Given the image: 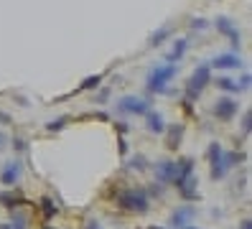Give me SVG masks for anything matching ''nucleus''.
I'll return each mask as SVG.
<instances>
[{"mask_svg":"<svg viewBox=\"0 0 252 229\" xmlns=\"http://www.w3.org/2000/svg\"><path fill=\"white\" fill-rule=\"evenodd\" d=\"M173 183L179 186V194L191 201L196 198V176H194V158H184L176 163V176H173Z\"/></svg>","mask_w":252,"mask_h":229,"instance_id":"1","label":"nucleus"},{"mask_svg":"<svg viewBox=\"0 0 252 229\" xmlns=\"http://www.w3.org/2000/svg\"><path fill=\"white\" fill-rule=\"evenodd\" d=\"M176 71H179V69H176V64H171V61L153 66L151 74H148V82H145L148 92H151V95H163L166 87H168V82L176 76Z\"/></svg>","mask_w":252,"mask_h":229,"instance_id":"2","label":"nucleus"},{"mask_svg":"<svg viewBox=\"0 0 252 229\" xmlns=\"http://www.w3.org/2000/svg\"><path fill=\"white\" fill-rule=\"evenodd\" d=\"M117 204L130 214H145L151 209V198H148V194L143 189H125L117 194Z\"/></svg>","mask_w":252,"mask_h":229,"instance_id":"3","label":"nucleus"},{"mask_svg":"<svg viewBox=\"0 0 252 229\" xmlns=\"http://www.w3.org/2000/svg\"><path fill=\"white\" fill-rule=\"evenodd\" d=\"M209 79H212V66H209V64L196 66V71L191 74V79H189V84H186V99H189V102L199 99V95L204 92V87L209 84Z\"/></svg>","mask_w":252,"mask_h":229,"instance_id":"4","label":"nucleus"},{"mask_svg":"<svg viewBox=\"0 0 252 229\" xmlns=\"http://www.w3.org/2000/svg\"><path fill=\"white\" fill-rule=\"evenodd\" d=\"M206 161H209V173L214 181H219L227 173V163H224V150H221L219 143H212L206 148Z\"/></svg>","mask_w":252,"mask_h":229,"instance_id":"5","label":"nucleus"},{"mask_svg":"<svg viewBox=\"0 0 252 229\" xmlns=\"http://www.w3.org/2000/svg\"><path fill=\"white\" fill-rule=\"evenodd\" d=\"M117 112L120 115H148L151 112V102L140 97H123L117 102Z\"/></svg>","mask_w":252,"mask_h":229,"instance_id":"6","label":"nucleus"},{"mask_svg":"<svg viewBox=\"0 0 252 229\" xmlns=\"http://www.w3.org/2000/svg\"><path fill=\"white\" fill-rule=\"evenodd\" d=\"M214 115L221 120V122H227L237 115V102L232 97H219L217 104H214Z\"/></svg>","mask_w":252,"mask_h":229,"instance_id":"7","label":"nucleus"},{"mask_svg":"<svg viewBox=\"0 0 252 229\" xmlns=\"http://www.w3.org/2000/svg\"><path fill=\"white\" fill-rule=\"evenodd\" d=\"M217 31H219L221 36H227V38L232 41L234 49L240 46V28L232 23V18H224V15H221V18H217Z\"/></svg>","mask_w":252,"mask_h":229,"instance_id":"8","label":"nucleus"},{"mask_svg":"<svg viewBox=\"0 0 252 229\" xmlns=\"http://www.w3.org/2000/svg\"><path fill=\"white\" fill-rule=\"evenodd\" d=\"M196 217V209L194 206H181V209H176L173 211V217H171V224L176 227V229H184V227H189V222Z\"/></svg>","mask_w":252,"mask_h":229,"instance_id":"9","label":"nucleus"},{"mask_svg":"<svg viewBox=\"0 0 252 229\" xmlns=\"http://www.w3.org/2000/svg\"><path fill=\"white\" fill-rule=\"evenodd\" d=\"M173 176H176V163L173 161H158V165H156L158 183H173Z\"/></svg>","mask_w":252,"mask_h":229,"instance_id":"10","label":"nucleus"},{"mask_svg":"<svg viewBox=\"0 0 252 229\" xmlns=\"http://www.w3.org/2000/svg\"><path fill=\"white\" fill-rule=\"evenodd\" d=\"M209 66H214V69H240L242 66V59L237 56V54H221V56L212 59Z\"/></svg>","mask_w":252,"mask_h":229,"instance_id":"11","label":"nucleus"},{"mask_svg":"<svg viewBox=\"0 0 252 229\" xmlns=\"http://www.w3.org/2000/svg\"><path fill=\"white\" fill-rule=\"evenodd\" d=\"M21 178V163L18 161H10V163H5V168H3V173H0V181L5 183V186H13Z\"/></svg>","mask_w":252,"mask_h":229,"instance_id":"12","label":"nucleus"},{"mask_svg":"<svg viewBox=\"0 0 252 229\" xmlns=\"http://www.w3.org/2000/svg\"><path fill=\"white\" fill-rule=\"evenodd\" d=\"M166 132V148L168 150H176L181 145V137H184V125H171L168 130H163Z\"/></svg>","mask_w":252,"mask_h":229,"instance_id":"13","label":"nucleus"},{"mask_svg":"<svg viewBox=\"0 0 252 229\" xmlns=\"http://www.w3.org/2000/svg\"><path fill=\"white\" fill-rule=\"evenodd\" d=\"M217 87H219L221 92H227V95H240V92H242L240 82H234L232 76H219V79H217Z\"/></svg>","mask_w":252,"mask_h":229,"instance_id":"14","label":"nucleus"},{"mask_svg":"<svg viewBox=\"0 0 252 229\" xmlns=\"http://www.w3.org/2000/svg\"><path fill=\"white\" fill-rule=\"evenodd\" d=\"M148 130L151 132H163L166 130V122H163L160 112H148Z\"/></svg>","mask_w":252,"mask_h":229,"instance_id":"15","label":"nucleus"},{"mask_svg":"<svg viewBox=\"0 0 252 229\" xmlns=\"http://www.w3.org/2000/svg\"><path fill=\"white\" fill-rule=\"evenodd\" d=\"M186 49H189V41H186V38H179V41H176V43H173V51L168 54V61H171V64H176L179 59H184Z\"/></svg>","mask_w":252,"mask_h":229,"instance_id":"16","label":"nucleus"},{"mask_svg":"<svg viewBox=\"0 0 252 229\" xmlns=\"http://www.w3.org/2000/svg\"><path fill=\"white\" fill-rule=\"evenodd\" d=\"M38 204H41V211H43V217H46V219H51L54 214H56V201H54V198L43 196V198H41Z\"/></svg>","mask_w":252,"mask_h":229,"instance_id":"17","label":"nucleus"},{"mask_svg":"<svg viewBox=\"0 0 252 229\" xmlns=\"http://www.w3.org/2000/svg\"><path fill=\"white\" fill-rule=\"evenodd\" d=\"M0 204L8 206V209H16V206H21V204H23V198H21V196H16V194H0Z\"/></svg>","mask_w":252,"mask_h":229,"instance_id":"18","label":"nucleus"},{"mask_svg":"<svg viewBox=\"0 0 252 229\" xmlns=\"http://www.w3.org/2000/svg\"><path fill=\"white\" fill-rule=\"evenodd\" d=\"M242 161H245V153H240V150L224 153V163H227V168H229V165H240Z\"/></svg>","mask_w":252,"mask_h":229,"instance_id":"19","label":"nucleus"},{"mask_svg":"<svg viewBox=\"0 0 252 229\" xmlns=\"http://www.w3.org/2000/svg\"><path fill=\"white\" fill-rule=\"evenodd\" d=\"M166 36H171V26H163L160 31H156V33H153V38H151V46H158V43H163V41H166Z\"/></svg>","mask_w":252,"mask_h":229,"instance_id":"20","label":"nucleus"},{"mask_svg":"<svg viewBox=\"0 0 252 229\" xmlns=\"http://www.w3.org/2000/svg\"><path fill=\"white\" fill-rule=\"evenodd\" d=\"M99 82H102V76L97 74V76H87V79L79 84V89L77 92H84V89H94V87H99Z\"/></svg>","mask_w":252,"mask_h":229,"instance_id":"21","label":"nucleus"},{"mask_svg":"<svg viewBox=\"0 0 252 229\" xmlns=\"http://www.w3.org/2000/svg\"><path fill=\"white\" fill-rule=\"evenodd\" d=\"M64 125H66V117H59V122H49L46 128H49V130H62Z\"/></svg>","mask_w":252,"mask_h":229,"instance_id":"22","label":"nucleus"},{"mask_svg":"<svg viewBox=\"0 0 252 229\" xmlns=\"http://www.w3.org/2000/svg\"><path fill=\"white\" fill-rule=\"evenodd\" d=\"M250 120H252V115H250V112H245V117H242V130H245V135H247V132H250V128H252V122H250Z\"/></svg>","mask_w":252,"mask_h":229,"instance_id":"23","label":"nucleus"},{"mask_svg":"<svg viewBox=\"0 0 252 229\" xmlns=\"http://www.w3.org/2000/svg\"><path fill=\"white\" fill-rule=\"evenodd\" d=\"M132 168H138V171H143V168H145V158L143 156H138V158H132V163H130Z\"/></svg>","mask_w":252,"mask_h":229,"instance_id":"24","label":"nucleus"},{"mask_svg":"<svg viewBox=\"0 0 252 229\" xmlns=\"http://www.w3.org/2000/svg\"><path fill=\"white\" fill-rule=\"evenodd\" d=\"M13 227H16V229H26V219L23 217H13Z\"/></svg>","mask_w":252,"mask_h":229,"instance_id":"25","label":"nucleus"},{"mask_svg":"<svg viewBox=\"0 0 252 229\" xmlns=\"http://www.w3.org/2000/svg\"><path fill=\"white\" fill-rule=\"evenodd\" d=\"M191 28H206V21H191Z\"/></svg>","mask_w":252,"mask_h":229,"instance_id":"26","label":"nucleus"},{"mask_svg":"<svg viewBox=\"0 0 252 229\" xmlns=\"http://www.w3.org/2000/svg\"><path fill=\"white\" fill-rule=\"evenodd\" d=\"M240 229H252V222H250V219H245V222L240 224Z\"/></svg>","mask_w":252,"mask_h":229,"instance_id":"27","label":"nucleus"},{"mask_svg":"<svg viewBox=\"0 0 252 229\" xmlns=\"http://www.w3.org/2000/svg\"><path fill=\"white\" fill-rule=\"evenodd\" d=\"M87 229H99V224L97 222H90V227H87Z\"/></svg>","mask_w":252,"mask_h":229,"instance_id":"28","label":"nucleus"},{"mask_svg":"<svg viewBox=\"0 0 252 229\" xmlns=\"http://www.w3.org/2000/svg\"><path fill=\"white\" fill-rule=\"evenodd\" d=\"M3 145H5V135H3V132H0V148H3Z\"/></svg>","mask_w":252,"mask_h":229,"instance_id":"29","label":"nucleus"},{"mask_svg":"<svg viewBox=\"0 0 252 229\" xmlns=\"http://www.w3.org/2000/svg\"><path fill=\"white\" fill-rule=\"evenodd\" d=\"M0 229H10V227H8V224H3V227H0Z\"/></svg>","mask_w":252,"mask_h":229,"instance_id":"30","label":"nucleus"},{"mask_svg":"<svg viewBox=\"0 0 252 229\" xmlns=\"http://www.w3.org/2000/svg\"><path fill=\"white\" fill-rule=\"evenodd\" d=\"M184 229H196V227H184Z\"/></svg>","mask_w":252,"mask_h":229,"instance_id":"31","label":"nucleus"},{"mask_svg":"<svg viewBox=\"0 0 252 229\" xmlns=\"http://www.w3.org/2000/svg\"><path fill=\"white\" fill-rule=\"evenodd\" d=\"M43 229H56V227H43Z\"/></svg>","mask_w":252,"mask_h":229,"instance_id":"32","label":"nucleus"},{"mask_svg":"<svg viewBox=\"0 0 252 229\" xmlns=\"http://www.w3.org/2000/svg\"><path fill=\"white\" fill-rule=\"evenodd\" d=\"M151 229H163V227H151Z\"/></svg>","mask_w":252,"mask_h":229,"instance_id":"33","label":"nucleus"}]
</instances>
